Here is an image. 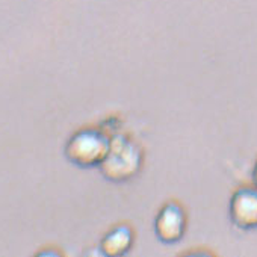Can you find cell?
I'll return each instance as SVG.
<instances>
[{"label":"cell","instance_id":"cell-5","mask_svg":"<svg viewBox=\"0 0 257 257\" xmlns=\"http://www.w3.org/2000/svg\"><path fill=\"white\" fill-rule=\"evenodd\" d=\"M135 243V230L131 224H118L106 231L101 237L98 251L107 257H119L127 254L134 248Z\"/></svg>","mask_w":257,"mask_h":257},{"label":"cell","instance_id":"cell-3","mask_svg":"<svg viewBox=\"0 0 257 257\" xmlns=\"http://www.w3.org/2000/svg\"><path fill=\"white\" fill-rule=\"evenodd\" d=\"M188 230V215L179 201L165 203L155 218V234L165 245L179 243Z\"/></svg>","mask_w":257,"mask_h":257},{"label":"cell","instance_id":"cell-6","mask_svg":"<svg viewBox=\"0 0 257 257\" xmlns=\"http://www.w3.org/2000/svg\"><path fill=\"white\" fill-rule=\"evenodd\" d=\"M252 185L257 188V161H255V164L252 167Z\"/></svg>","mask_w":257,"mask_h":257},{"label":"cell","instance_id":"cell-4","mask_svg":"<svg viewBox=\"0 0 257 257\" xmlns=\"http://www.w3.org/2000/svg\"><path fill=\"white\" fill-rule=\"evenodd\" d=\"M228 215L233 225L240 230L257 228V188L254 185L234 191L230 198Z\"/></svg>","mask_w":257,"mask_h":257},{"label":"cell","instance_id":"cell-1","mask_svg":"<svg viewBox=\"0 0 257 257\" xmlns=\"http://www.w3.org/2000/svg\"><path fill=\"white\" fill-rule=\"evenodd\" d=\"M144 165V152L141 146L122 134L110 135L109 152L98 167L101 176L112 183L121 185L135 179Z\"/></svg>","mask_w":257,"mask_h":257},{"label":"cell","instance_id":"cell-2","mask_svg":"<svg viewBox=\"0 0 257 257\" xmlns=\"http://www.w3.org/2000/svg\"><path fill=\"white\" fill-rule=\"evenodd\" d=\"M110 146V134L97 127H83L74 132L65 144L67 161L79 168H98Z\"/></svg>","mask_w":257,"mask_h":257}]
</instances>
